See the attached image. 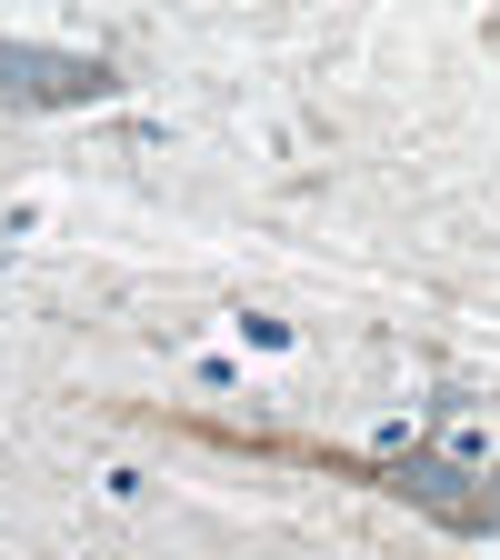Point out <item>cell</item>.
I'll list each match as a JSON object with an SVG mask.
<instances>
[{"label":"cell","mask_w":500,"mask_h":560,"mask_svg":"<svg viewBox=\"0 0 500 560\" xmlns=\"http://www.w3.org/2000/svg\"><path fill=\"white\" fill-rule=\"evenodd\" d=\"M120 91V60L111 50H60V40H0V110H101Z\"/></svg>","instance_id":"2"},{"label":"cell","mask_w":500,"mask_h":560,"mask_svg":"<svg viewBox=\"0 0 500 560\" xmlns=\"http://www.w3.org/2000/svg\"><path fill=\"white\" fill-rule=\"evenodd\" d=\"M251 451H270V460H311V470H330V480H361V490H391V501L431 511V521H441V530H461V540L500 530V470L480 480V470H461V460H441V451H381V460L311 451V441H251Z\"/></svg>","instance_id":"1"}]
</instances>
